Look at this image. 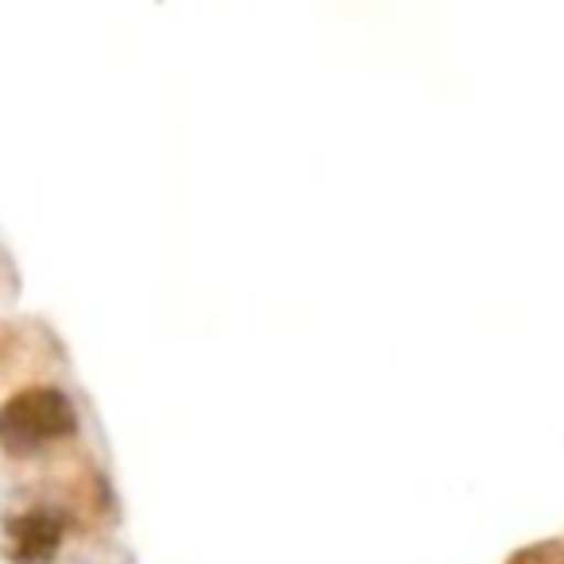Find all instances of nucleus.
I'll return each mask as SVG.
<instances>
[{"label":"nucleus","mask_w":564,"mask_h":564,"mask_svg":"<svg viewBox=\"0 0 564 564\" xmlns=\"http://www.w3.org/2000/svg\"><path fill=\"white\" fill-rule=\"evenodd\" d=\"M66 525L55 510H24L4 522V556L12 564H51L63 549Z\"/></svg>","instance_id":"f03ea898"},{"label":"nucleus","mask_w":564,"mask_h":564,"mask_svg":"<svg viewBox=\"0 0 564 564\" xmlns=\"http://www.w3.org/2000/svg\"><path fill=\"white\" fill-rule=\"evenodd\" d=\"M78 433V406L58 387H24L0 406V453L32 460Z\"/></svg>","instance_id":"f257e3e1"}]
</instances>
